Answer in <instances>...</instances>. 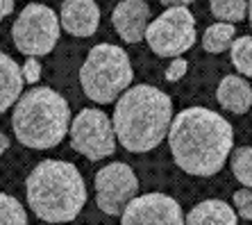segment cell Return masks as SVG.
Returning <instances> with one entry per match:
<instances>
[{
	"label": "cell",
	"instance_id": "cell-11",
	"mask_svg": "<svg viewBox=\"0 0 252 225\" xmlns=\"http://www.w3.org/2000/svg\"><path fill=\"white\" fill-rule=\"evenodd\" d=\"M150 23V5L146 0H121L112 12V25L125 43H139Z\"/></svg>",
	"mask_w": 252,
	"mask_h": 225
},
{
	"label": "cell",
	"instance_id": "cell-20",
	"mask_svg": "<svg viewBox=\"0 0 252 225\" xmlns=\"http://www.w3.org/2000/svg\"><path fill=\"white\" fill-rule=\"evenodd\" d=\"M0 225H28V214L23 205L14 198L0 191Z\"/></svg>",
	"mask_w": 252,
	"mask_h": 225
},
{
	"label": "cell",
	"instance_id": "cell-9",
	"mask_svg": "<svg viewBox=\"0 0 252 225\" xmlns=\"http://www.w3.org/2000/svg\"><path fill=\"white\" fill-rule=\"evenodd\" d=\"M139 193V180L123 161L107 164L95 173V202L100 212L118 216L134 195Z\"/></svg>",
	"mask_w": 252,
	"mask_h": 225
},
{
	"label": "cell",
	"instance_id": "cell-8",
	"mask_svg": "<svg viewBox=\"0 0 252 225\" xmlns=\"http://www.w3.org/2000/svg\"><path fill=\"white\" fill-rule=\"evenodd\" d=\"M68 132L73 148L87 160L98 161L114 155L116 134H114L112 121L102 109H82L68 123Z\"/></svg>",
	"mask_w": 252,
	"mask_h": 225
},
{
	"label": "cell",
	"instance_id": "cell-2",
	"mask_svg": "<svg viewBox=\"0 0 252 225\" xmlns=\"http://www.w3.org/2000/svg\"><path fill=\"white\" fill-rule=\"evenodd\" d=\"M173 100L157 87L136 84L121 94L114 109V134L129 153H148L166 139Z\"/></svg>",
	"mask_w": 252,
	"mask_h": 225
},
{
	"label": "cell",
	"instance_id": "cell-21",
	"mask_svg": "<svg viewBox=\"0 0 252 225\" xmlns=\"http://www.w3.org/2000/svg\"><path fill=\"white\" fill-rule=\"evenodd\" d=\"M234 207L239 209L241 214V219H246V221H252V193L250 189H239L234 193Z\"/></svg>",
	"mask_w": 252,
	"mask_h": 225
},
{
	"label": "cell",
	"instance_id": "cell-1",
	"mask_svg": "<svg viewBox=\"0 0 252 225\" xmlns=\"http://www.w3.org/2000/svg\"><path fill=\"white\" fill-rule=\"evenodd\" d=\"M168 143L175 164L189 175H216L232 153L234 132L220 114L189 107L168 125Z\"/></svg>",
	"mask_w": 252,
	"mask_h": 225
},
{
	"label": "cell",
	"instance_id": "cell-23",
	"mask_svg": "<svg viewBox=\"0 0 252 225\" xmlns=\"http://www.w3.org/2000/svg\"><path fill=\"white\" fill-rule=\"evenodd\" d=\"M189 71V62L182 60V57H173V64L168 66V71H166V80L168 82H177V80H182Z\"/></svg>",
	"mask_w": 252,
	"mask_h": 225
},
{
	"label": "cell",
	"instance_id": "cell-25",
	"mask_svg": "<svg viewBox=\"0 0 252 225\" xmlns=\"http://www.w3.org/2000/svg\"><path fill=\"white\" fill-rule=\"evenodd\" d=\"M159 2L166 7H189L191 2H195V0H159Z\"/></svg>",
	"mask_w": 252,
	"mask_h": 225
},
{
	"label": "cell",
	"instance_id": "cell-5",
	"mask_svg": "<svg viewBox=\"0 0 252 225\" xmlns=\"http://www.w3.org/2000/svg\"><path fill=\"white\" fill-rule=\"evenodd\" d=\"M132 62L121 46L98 43L89 50L87 60L80 68V82L94 102L107 105L114 102L132 84Z\"/></svg>",
	"mask_w": 252,
	"mask_h": 225
},
{
	"label": "cell",
	"instance_id": "cell-24",
	"mask_svg": "<svg viewBox=\"0 0 252 225\" xmlns=\"http://www.w3.org/2000/svg\"><path fill=\"white\" fill-rule=\"evenodd\" d=\"M14 12V0H0V21Z\"/></svg>",
	"mask_w": 252,
	"mask_h": 225
},
{
	"label": "cell",
	"instance_id": "cell-10",
	"mask_svg": "<svg viewBox=\"0 0 252 225\" xmlns=\"http://www.w3.org/2000/svg\"><path fill=\"white\" fill-rule=\"evenodd\" d=\"M121 216V225H184L180 202L166 193L134 195Z\"/></svg>",
	"mask_w": 252,
	"mask_h": 225
},
{
	"label": "cell",
	"instance_id": "cell-13",
	"mask_svg": "<svg viewBox=\"0 0 252 225\" xmlns=\"http://www.w3.org/2000/svg\"><path fill=\"white\" fill-rule=\"evenodd\" d=\"M216 98L223 109L232 114H246L252 105V89L246 77L225 75L216 89Z\"/></svg>",
	"mask_w": 252,
	"mask_h": 225
},
{
	"label": "cell",
	"instance_id": "cell-16",
	"mask_svg": "<svg viewBox=\"0 0 252 225\" xmlns=\"http://www.w3.org/2000/svg\"><path fill=\"white\" fill-rule=\"evenodd\" d=\"M236 36V30H234V23H214L209 25L205 30V36H202V48L207 53L211 55H218V53H225L229 50L232 41Z\"/></svg>",
	"mask_w": 252,
	"mask_h": 225
},
{
	"label": "cell",
	"instance_id": "cell-19",
	"mask_svg": "<svg viewBox=\"0 0 252 225\" xmlns=\"http://www.w3.org/2000/svg\"><path fill=\"white\" fill-rule=\"evenodd\" d=\"M232 173L243 187H252V148L241 146L232 153Z\"/></svg>",
	"mask_w": 252,
	"mask_h": 225
},
{
	"label": "cell",
	"instance_id": "cell-22",
	"mask_svg": "<svg viewBox=\"0 0 252 225\" xmlns=\"http://www.w3.org/2000/svg\"><path fill=\"white\" fill-rule=\"evenodd\" d=\"M23 73V82H30V84H36L39 77H41V64H39V57H28L21 68Z\"/></svg>",
	"mask_w": 252,
	"mask_h": 225
},
{
	"label": "cell",
	"instance_id": "cell-6",
	"mask_svg": "<svg viewBox=\"0 0 252 225\" xmlns=\"http://www.w3.org/2000/svg\"><path fill=\"white\" fill-rule=\"evenodd\" d=\"M12 39L18 53L43 57L59 41V18L48 5L30 2L18 14L12 28Z\"/></svg>",
	"mask_w": 252,
	"mask_h": 225
},
{
	"label": "cell",
	"instance_id": "cell-12",
	"mask_svg": "<svg viewBox=\"0 0 252 225\" xmlns=\"http://www.w3.org/2000/svg\"><path fill=\"white\" fill-rule=\"evenodd\" d=\"M59 23L68 34L87 39L98 30L100 7L95 5V0H64L59 12Z\"/></svg>",
	"mask_w": 252,
	"mask_h": 225
},
{
	"label": "cell",
	"instance_id": "cell-4",
	"mask_svg": "<svg viewBox=\"0 0 252 225\" xmlns=\"http://www.w3.org/2000/svg\"><path fill=\"white\" fill-rule=\"evenodd\" d=\"M68 102L50 87H34L18 96L12 128L16 139L28 148L48 150L59 146L68 132Z\"/></svg>",
	"mask_w": 252,
	"mask_h": 225
},
{
	"label": "cell",
	"instance_id": "cell-17",
	"mask_svg": "<svg viewBox=\"0 0 252 225\" xmlns=\"http://www.w3.org/2000/svg\"><path fill=\"white\" fill-rule=\"evenodd\" d=\"M209 7L220 23H239L248 16V0H209Z\"/></svg>",
	"mask_w": 252,
	"mask_h": 225
},
{
	"label": "cell",
	"instance_id": "cell-18",
	"mask_svg": "<svg viewBox=\"0 0 252 225\" xmlns=\"http://www.w3.org/2000/svg\"><path fill=\"white\" fill-rule=\"evenodd\" d=\"M229 57H232V64L234 68L241 73L243 77L252 75V36H239L232 41L229 46Z\"/></svg>",
	"mask_w": 252,
	"mask_h": 225
},
{
	"label": "cell",
	"instance_id": "cell-3",
	"mask_svg": "<svg viewBox=\"0 0 252 225\" xmlns=\"http://www.w3.org/2000/svg\"><path fill=\"white\" fill-rule=\"evenodd\" d=\"M25 193L32 212L46 223H70L87 202V187L77 166L46 160L28 175Z\"/></svg>",
	"mask_w": 252,
	"mask_h": 225
},
{
	"label": "cell",
	"instance_id": "cell-7",
	"mask_svg": "<svg viewBox=\"0 0 252 225\" xmlns=\"http://www.w3.org/2000/svg\"><path fill=\"white\" fill-rule=\"evenodd\" d=\"M150 50L159 57H180L195 43V18L189 7H168L143 32Z\"/></svg>",
	"mask_w": 252,
	"mask_h": 225
},
{
	"label": "cell",
	"instance_id": "cell-14",
	"mask_svg": "<svg viewBox=\"0 0 252 225\" xmlns=\"http://www.w3.org/2000/svg\"><path fill=\"white\" fill-rule=\"evenodd\" d=\"M184 225H239L236 212L227 202L209 198V200L198 202L189 216L184 219Z\"/></svg>",
	"mask_w": 252,
	"mask_h": 225
},
{
	"label": "cell",
	"instance_id": "cell-26",
	"mask_svg": "<svg viewBox=\"0 0 252 225\" xmlns=\"http://www.w3.org/2000/svg\"><path fill=\"white\" fill-rule=\"evenodd\" d=\"M7 148H9V139H7V136L0 132V157H2V153H5Z\"/></svg>",
	"mask_w": 252,
	"mask_h": 225
},
{
	"label": "cell",
	"instance_id": "cell-15",
	"mask_svg": "<svg viewBox=\"0 0 252 225\" xmlns=\"http://www.w3.org/2000/svg\"><path fill=\"white\" fill-rule=\"evenodd\" d=\"M23 91V73L21 66L0 50V114L9 109Z\"/></svg>",
	"mask_w": 252,
	"mask_h": 225
}]
</instances>
